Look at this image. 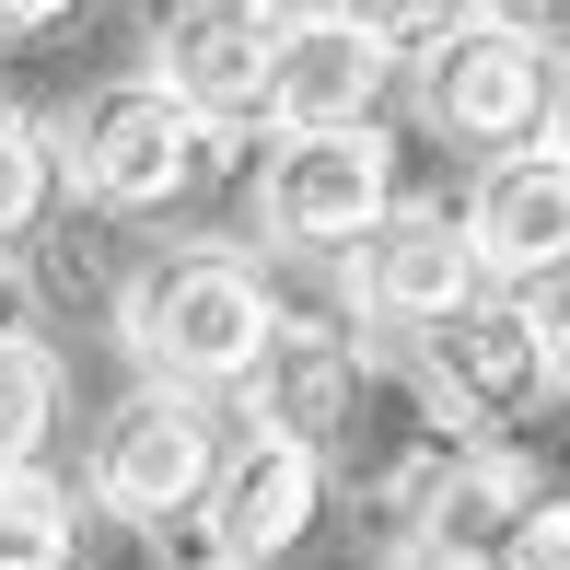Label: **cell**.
I'll return each mask as SVG.
<instances>
[{
	"label": "cell",
	"mask_w": 570,
	"mask_h": 570,
	"mask_svg": "<svg viewBox=\"0 0 570 570\" xmlns=\"http://www.w3.org/2000/svg\"><path fill=\"white\" fill-rule=\"evenodd\" d=\"M268 326H279V292L245 245H151L117 279V350L164 384L245 396V373L268 361Z\"/></svg>",
	"instance_id": "6da1fadb"
},
{
	"label": "cell",
	"mask_w": 570,
	"mask_h": 570,
	"mask_svg": "<svg viewBox=\"0 0 570 570\" xmlns=\"http://www.w3.org/2000/svg\"><path fill=\"white\" fill-rule=\"evenodd\" d=\"M233 140L245 128H210L187 94L128 70V82L82 94V117L59 128V164H70V198H94L106 222H164V210H187L198 187L233 175Z\"/></svg>",
	"instance_id": "7a4b0ae2"
},
{
	"label": "cell",
	"mask_w": 570,
	"mask_h": 570,
	"mask_svg": "<svg viewBox=\"0 0 570 570\" xmlns=\"http://www.w3.org/2000/svg\"><path fill=\"white\" fill-rule=\"evenodd\" d=\"M222 454H233V407L210 396V384L140 373L106 420H94L82 512H106V524H128V535H175V524H198V501H210Z\"/></svg>",
	"instance_id": "3957f363"
},
{
	"label": "cell",
	"mask_w": 570,
	"mask_h": 570,
	"mask_svg": "<svg viewBox=\"0 0 570 570\" xmlns=\"http://www.w3.org/2000/svg\"><path fill=\"white\" fill-rule=\"evenodd\" d=\"M407 151L384 140V117L350 128H268V164H256V245L303 256V268H338V256L396 210Z\"/></svg>",
	"instance_id": "277c9868"
},
{
	"label": "cell",
	"mask_w": 570,
	"mask_h": 570,
	"mask_svg": "<svg viewBox=\"0 0 570 570\" xmlns=\"http://www.w3.org/2000/svg\"><path fill=\"white\" fill-rule=\"evenodd\" d=\"M548 59L559 36H535V23H501V12H465L454 36L407 47V94H420V128L454 151H512L535 140V117H548Z\"/></svg>",
	"instance_id": "5b68a950"
},
{
	"label": "cell",
	"mask_w": 570,
	"mask_h": 570,
	"mask_svg": "<svg viewBox=\"0 0 570 570\" xmlns=\"http://www.w3.org/2000/svg\"><path fill=\"white\" fill-rule=\"evenodd\" d=\"M420 384L454 407L465 431H524L535 407L559 396L548 292H501V279H478L443 326H420Z\"/></svg>",
	"instance_id": "8992f818"
},
{
	"label": "cell",
	"mask_w": 570,
	"mask_h": 570,
	"mask_svg": "<svg viewBox=\"0 0 570 570\" xmlns=\"http://www.w3.org/2000/svg\"><path fill=\"white\" fill-rule=\"evenodd\" d=\"M326 478H338L326 443H303V431H279V420H233V454H222L210 501H198L210 559L222 570H279L326 524Z\"/></svg>",
	"instance_id": "52a82bcc"
},
{
	"label": "cell",
	"mask_w": 570,
	"mask_h": 570,
	"mask_svg": "<svg viewBox=\"0 0 570 570\" xmlns=\"http://www.w3.org/2000/svg\"><path fill=\"white\" fill-rule=\"evenodd\" d=\"M338 292H350L361 326H396V338L443 326L454 303L478 292V245H465L454 198H407V187H396V210L338 256Z\"/></svg>",
	"instance_id": "ba28073f"
},
{
	"label": "cell",
	"mask_w": 570,
	"mask_h": 570,
	"mask_svg": "<svg viewBox=\"0 0 570 570\" xmlns=\"http://www.w3.org/2000/svg\"><path fill=\"white\" fill-rule=\"evenodd\" d=\"M454 222H465V245H478V279H501V292H559L570 279V164L548 140L489 151Z\"/></svg>",
	"instance_id": "9c48e42d"
},
{
	"label": "cell",
	"mask_w": 570,
	"mask_h": 570,
	"mask_svg": "<svg viewBox=\"0 0 570 570\" xmlns=\"http://www.w3.org/2000/svg\"><path fill=\"white\" fill-rule=\"evenodd\" d=\"M535 489H548V465L512 443V431H465V443L420 478V501L396 512V548L454 559V570H489V559H501V535L524 524Z\"/></svg>",
	"instance_id": "30bf717a"
},
{
	"label": "cell",
	"mask_w": 570,
	"mask_h": 570,
	"mask_svg": "<svg viewBox=\"0 0 570 570\" xmlns=\"http://www.w3.org/2000/svg\"><path fill=\"white\" fill-rule=\"evenodd\" d=\"M268 36L256 0H151V82L210 128H268Z\"/></svg>",
	"instance_id": "8fae6325"
},
{
	"label": "cell",
	"mask_w": 570,
	"mask_h": 570,
	"mask_svg": "<svg viewBox=\"0 0 570 570\" xmlns=\"http://www.w3.org/2000/svg\"><path fill=\"white\" fill-rule=\"evenodd\" d=\"M384 82H396V47H384L373 23H350L338 0L279 12V36H268V128H350V117H384Z\"/></svg>",
	"instance_id": "7c38bea8"
},
{
	"label": "cell",
	"mask_w": 570,
	"mask_h": 570,
	"mask_svg": "<svg viewBox=\"0 0 570 570\" xmlns=\"http://www.w3.org/2000/svg\"><path fill=\"white\" fill-rule=\"evenodd\" d=\"M361 373H373V338H361V315H292V303H279L268 361L245 373V407H256V420H279V431H303V443H338Z\"/></svg>",
	"instance_id": "4fadbf2b"
},
{
	"label": "cell",
	"mask_w": 570,
	"mask_h": 570,
	"mask_svg": "<svg viewBox=\"0 0 570 570\" xmlns=\"http://www.w3.org/2000/svg\"><path fill=\"white\" fill-rule=\"evenodd\" d=\"M0 570H82V489L36 465H0Z\"/></svg>",
	"instance_id": "5bb4252c"
},
{
	"label": "cell",
	"mask_w": 570,
	"mask_h": 570,
	"mask_svg": "<svg viewBox=\"0 0 570 570\" xmlns=\"http://www.w3.org/2000/svg\"><path fill=\"white\" fill-rule=\"evenodd\" d=\"M59 396H70L59 350H47L36 326H0V465H36V454H47Z\"/></svg>",
	"instance_id": "9a60e30c"
},
{
	"label": "cell",
	"mask_w": 570,
	"mask_h": 570,
	"mask_svg": "<svg viewBox=\"0 0 570 570\" xmlns=\"http://www.w3.org/2000/svg\"><path fill=\"white\" fill-rule=\"evenodd\" d=\"M59 187H70V164H59V128H36L23 106H0V245L47 233Z\"/></svg>",
	"instance_id": "2e32d148"
},
{
	"label": "cell",
	"mask_w": 570,
	"mask_h": 570,
	"mask_svg": "<svg viewBox=\"0 0 570 570\" xmlns=\"http://www.w3.org/2000/svg\"><path fill=\"white\" fill-rule=\"evenodd\" d=\"M489 570H570V489H559V478L524 501V524L501 535V559H489Z\"/></svg>",
	"instance_id": "e0dca14e"
},
{
	"label": "cell",
	"mask_w": 570,
	"mask_h": 570,
	"mask_svg": "<svg viewBox=\"0 0 570 570\" xmlns=\"http://www.w3.org/2000/svg\"><path fill=\"white\" fill-rule=\"evenodd\" d=\"M338 12H350V23H373V36L396 47V59H407V47H431V36H454V23L478 12V0H338Z\"/></svg>",
	"instance_id": "ac0fdd59"
},
{
	"label": "cell",
	"mask_w": 570,
	"mask_h": 570,
	"mask_svg": "<svg viewBox=\"0 0 570 570\" xmlns=\"http://www.w3.org/2000/svg\"><path fill=\"white\" fill-rule=\"evenodd\" d=\"M59 23H82V0H0V47L12 36H59Z\"/></svg>",
	"instance_id": "d6986e66"
},
{
	"label": "cell",
	"mask_w": 570,
	"mask_h": 570,
	"mask_svg": "<svg viewBox=\"0 0 570 570\" xmlns=\"http://www.w3.org/2000/svg\"><path fill=\"white\" fill-rule=\"evenodd\" d=\"M535 140L570 164V36H559V59H548V117H535Z\"/></svg>",
	"instance_id": "ffe728a7"
},
{
	"label": "cell",
	"mask_w": 570,
	"mask_h": 570,
	"mask_svg": "<svg viewBox=\"0 0 570 570\" xmlns=\"http://www.w3.org/2000/svg\"><path fill=\"white\" fill-rule=\"evenodd\" d=\"M0 326H36V268H23V245H0Z\"/></svg>",
	"instance_id": "44dd1931"
},
{
	"label": "cell",
	"mask_w": 570,
	"mask_h": 570,
	"mask_svg": "<svg viewBox=\"0 0 570 570\" xmlns=\"http://www.w3.org/2000/svg\"><path fill=\"white\" fill-rule=\"evenodd\" d=\"M548 350H559V384H570V279H559V303H548Z\"/></svg>",
	"instance_id": "7402d4cb"
},
{
	"label": "cell",
	"mask_w": 570,
	"mask_h": 570,
	"mask_svg": "<svg viewBox=\"0 0 570 570\" xmlns=\"http://www.w3.org/2000/svg\"><path fill=\"white\" fill-rule=\"evenodd\" d=\"M384 570H454V559H420V548H396V559H384Z\"/></svg>",
	"instance_id": "603a6c76"
},
{
	"label": "cell",
	"mask_w": 570,
	"mask_h": 570,
	"mask_svg": "<svg viewBox=\"0 0 570 570\" xmlns=\"http://www.w3.org/2000/svg\"><path fill=\"white\" fill-rule=\"evenodd\" d=\"M256 12H268V23H279V12H315V0H256Z\"/></svg>",
	"instance_id": "cb8c5ba5"
},
{
	"label": "cell",
	"mask_w": 570,
	"mask_h": 570,
	"mask_svg": "<svg viewBox=\"0 0 570 570\" xmlns=\"http://www.w3.org/2000/svg\"><path fill=\"white\" fill-rule=\"evenodd\" d=\"M210 570H222V559H210Z\"/></svg>",
	"instance_id": "d4e9b609"
}]
</instances>
